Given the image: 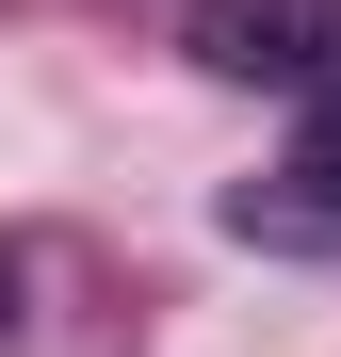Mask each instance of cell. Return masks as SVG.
Returning <instances> with one entry per match:
<instances>
[{
  "label": "cell",
  "mask_w": 341,
  "mask_h": 357,
  "mask_svg": "<svg viewBox=\"0 0 341 357\" xmlns=\"http://www.w3.org/2000/svg\"><path fill=\"white\" fill-rule=\"evenodd\" d=\"M195 66L309 98V82H341V0H195Z\"/></svg>",
  "instance_id": "cell-1"
},
{
  "label": "cell",
  "mask_w": 341,
  "mask_h": 357,
  "mask_svg": "<svg viewBox=\"0 0 341 357\" xmlns=\"http://www.w3.org/2000/svg\"><path fill=\"white\" fill-rule=\"evenodd\" d=\"M227 227H244V244H341V82H309L293 162H276L260 195H227Z\"/></svg>",
  "instance_id": "cell-2"
},
{
  "label": "cell",
  "mask_w": 341,
  "mask_h": 357,
  "mask_svg": "<svg viewBox=\"0 0 341 357\" xmlns=\"http://www.w3.org/2000/svg\"><path fill=\"white\" fill-rule=\"evenodd\" d=\"M0 341H17V260H0Z\"/></svg>",
  "instance_id": "cell-3"
}]
</instances>
